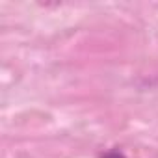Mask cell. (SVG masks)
<instances>
[{"instance_id":"1","label":"cell","mask_w":158,"mask_h":158,"mask_svg":"<svg viewBox=\"0 0 158 158\" xmlns=\"http://www.w3.org/2000/svg\"><path fill=\"white\" fill-rule=\"evenodd\" d=\"M99 158H127V154L123 151H119V149H108V151L101 152Z\"/></svg>"}]
</instances>
